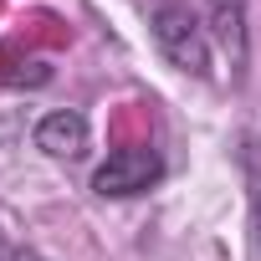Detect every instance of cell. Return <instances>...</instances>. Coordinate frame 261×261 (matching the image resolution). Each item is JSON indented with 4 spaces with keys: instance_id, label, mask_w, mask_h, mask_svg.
<instances>
[{
    "instance_id": "obj_1",
    "label": "cell",
    "mask_w": 261,
    "mask_h": 261,
    "mask_svg": "<svg viewBox=\"0 0 261 261\" xmlns=\"http://www.w3.org/2000/svg\"><path fill=\"white\" fill-rule=\"evenodd\" d=\"M149 31H154V46L169 67L190 72V77H215V51H210V31H205V16L190 11V6H159L149 16Z\"/></svg>"
},
{
    "instance_id": "obj_2",
    "label": "cell",
    "mask_w": 261,
    "mask_h": 261,
    "mask_svg": "<svg viewBox=\"0 0 261 261\" xmlns=\"http://www.w3.org/2000/svg\"><path fill=\"white\" fill-rule=\"evenodd\" d=\"M159 179H164V154L154 144H128V149H113L92 169V195L97 200H134V195H149Z\"/></svg>"
},
{
    "instance_id": "obj_3",
    "label": "cell",
    "mask_w": 261,
    "mask_h": 261,
    "mask_svg": "<svg viewBox=\"0 0 261 261\" xmlns=\"http://www.w3.org/2000/svg\"><path fill=\"white\" fill-rule=\"evenodd\" d=\"M205 31H210V46H220L225 62H230V72L241 77V72H246V57H251L246 0H210V11H205Z\"/></svg>"
},
{
    "instance_id": "obj_4",
    "label": "cell",
    "mask_w": 261,
    "mask_h": 261,
    "mask_svg": "<svg viewBox=\"0 0 261 261\" xmlns=\"http://www.w3.org/2000/svg\"><path fill=\"white\" fill-rule=\"evenodd\" d=\"M87 139H92V128L77 108H57L36 123V149L46 159H82L87 154Z\"/></svg>"
},
{
    "instance_id": "obj_5",
    "label": "cell",
    "mask_w": 261,
    "mask_h": 261,
    "mask_svg": "<svg viewBox=\"0 0 261 261\" xmlns=\"http://www.w3.org/2000/svg\"><path fill=\"white\" fill-rule=\"evenodd\" d=\"M236 169H241V185H246V205H251V246H256V261H261V134L246 128L236 139Z\"/></svg>"
},
{
    "instance_id": "obj_6",
    "label": "cell",
    "mask_w": 261,
    "mask_h": 261,
    "mask_svg": "<svg viewBox=\"0 0 261 261\" xmlns=\"http://www.w3.org/2000/svg\"><path fill=\"white\" fill-rule=\"evenodd\" d=\"M0 261H51V256L36 251V246H26V241H11L6 230H0Z\"/></svg>"
}]
</instances>
